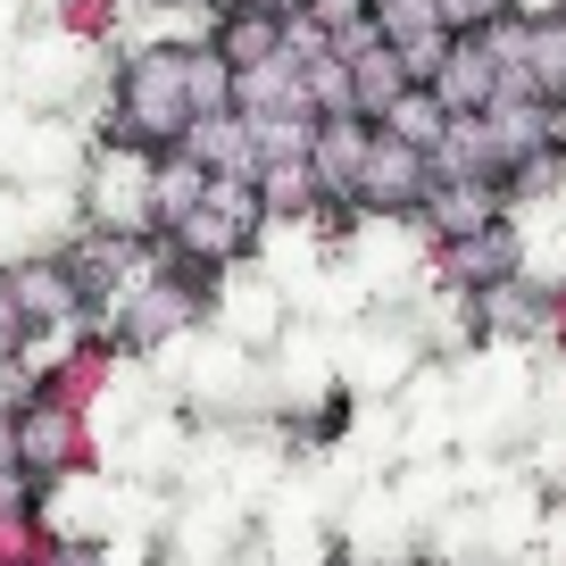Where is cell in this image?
<instances>
[{
    "instance_id": "6da1fadb",
    "label": "cell",
    "mask_w": 566,
    "mask_h": 566,
    "mask_svg": "<svg viewBox=\"0 0 566 566\" xmlns=\"http://www.w3.org/2000/svg\"><path fill=\"white\" fill-rule=\"evenodd\" d=\"M266 200H259V184H209V200H200L192 217H184L176 233H167V250H176L192 275H226V266H242V259H259V242H266Z\"/></svg>"
},
{
    "instance_id": "7a4b0ae2",
    "label": "cell",
    "mask_w": 566,
    "mask_h": 566,
    "mask_svg": "<svg viewBox=\"0 0 566 566\" xmlns=\"http://www.w3.org/2000/svg\"><path fill=\"white\" fill-rule=\"evenodd\" d=\"M150 150H117V142H101L84 159V233H101V242H159V226H150Z\"/></svg>"
},
{
    "instance_id": "3957f363",
    "label": "cell",
    "mask_w": 566,
    "mask_h": 566,
    "mask_svg": "<svg viewBox=\"0 0 566 566\" xmlns=\"http://www.w3.org/2000/svg\"><path fill=\"white\" fill-rule=\"evenodd\" d=\"M9 292H18V317L34 342H75L92 325V292L75 283L67 250H25L9 259Z\"/></svg>"
},
{
    "instance_id": "277c9868",
    "label": "cell",
    "mask_w": 566,
    "mask_h": 566,
    "mask_svg": "<svg viewBox=\"0 0 566 566\" xmlns=\"http://www.w3.org/2000/svg\"><path fill=\"white\" fill-rule=\"evenodd\" d=\"M18 467L42 483V492H59V483H84L92 467H101V433H92L84 408L34 400V408L18 417Z\"/></svg>"
},
{
    "instance_id": "5b68a950",
    "label": "cell",
    "mask_w": 566,
    "mask_h": 566,
    "mask_svg": "<svg viewBox=\"0 0 566 566\" xmlns=\"http://www.w3.org/2000/svg\"><path fill=\"white\" fill-rule=\"evenodd\" d=\"M424 192H433V159H424V150H408L400 134H384V125H375V150H367V167H358L350 209H358V217H408V226H417Z\"/></svg>"
},
{
    "instance_id": "8992f818",
    "label": "cell",
    "mask_w": 566,
    "mask_h": 566,
    "mask_svg": "<svg viewBox=\"0 0 566 566\" xmlns=\"http://www.w3.org/2000/svg\"><path fill=\"white\" fill-rule=\"evenodd\" d=\"M516 275H525V233L516 226H483L467 242H433V283L450 301H483V292H500Z\"/></svg>"
},
{
    "instance_id": "52a82bcc",
    "label": "cell",
    "mask_w": 566,
    "mask_h": 566,
    "mask_svg": "<svg viewBox=\"0 0 566 566\" xmlns=\"http://www.w3.org/2000/svg\"><path fill=\"white\" fill-rule=\"evenodd\" d=\"M117 358H125V342L108 334V325H84L75 342H59V358H42V400L92 417V408L108 400V384H117Z\"/></svg>"
},
{
    "instance_id": "ba28073f",
    "label": "cell",
    "mask_w": 566,
    "mask_h": 566,
    "mask_svg": "<svg viewBox=\"0 0 566 566\" xmlns=\"http://www.w3.org/2000/svg\"><path fill=\"white\" fill-rule=\"evenodd\" d=\"M367 150H375V125L367 117H317V134H308V176H317L325 209H350Z\"/></svg>"
},
{
    "instance_id": "9c48e42d",
    "label": "cell",
    "mask_w": 566,
    "mask_h": 566,
    "mask_svg": "<svg viewBox=\"0 0 566 566\" xmlns=\"http://www.w3.org/2000/svg\"><path fill=\"white\" fill-rule=\"evenodd\" d=\"M417 226H424V242H467V233H483V226H509V192H500V184H442L433 176Z\"/></svg>"
},
{
    "instance_id": "30bf717a",
    "label": "cell",
    "mask_w": 566,
    "mask_h": 566,
    "mask_svg": "<svg viewBox=\"0 0 566 566\" xmlns=\"http://www.w3.org/2000/svg\"><path fill=\"white\" fill-rule=\"evenodd\" d=\"M483 134H492V167H500V184H509L525 159H542V150L566 142V117L542 108V101H500L492 117H483Z\"/></svg>"
},
{
    "instance_id": "8fae6325",
    "label": "cell",
    "mask_w": 566,
    "mask_h": 566,
    "mask_svg": "<svg viewBox=\"0 0 566 566\" xmlns=\"http://www.w3.org/2000/svg\"><path fill=\"white\" fill-rule=\"evenodd\" d=\"M509 101H542V108L566 117V9L525 18V67H516Z\"/></svg>"
},
{
    "instance_id": "7c38bea8",
    "label": "cell",
    "mask_w": 566,
    "mask_h": 566,
    "mask_svg": "<svg viewBox=\"0 0 566 566\" xmlns=\"http://www.w3.org/2000/svg\"><path fill=\"white\" fill-rule=\"evenodd\" d=\"M433 101L450 108V117H492L500 108V67H492V51L483 42H450V59L433 67Z\"/></svg>"
},
{
    "instance_id": "4fadbf2b",
    "label": "cell",
    "mask_w": 566,
    "mask_h": 566,
    "mask_svg": "<svg viewBox=\"0 0 566 566\" xmlns=\"http://www.w3.org/2000/svg\"><path fill=\"white\" fill-rule=\"evenodd\" d=\"M233 117H250V125L317 117V108H308V84H301V59L283 51V59H266V67H242V75H233Z\"/></svg>"
},
{
    "instance_id": "5bb4252c",
    "label": "cell",
    "mask_w": 566,
    "mask_h": 566,
    "mask_svg": "<svg viewBox=\"0 0 566 566\" xmlns=\"http://www.w3.org/2000/svg\"><path fill=\"white\" fill-rule=\"evenodd\" d=\"M342 67H350V108H358V117H367V125H384L391 108H400L408 92H417V75H408V67H400V51H384V42H367V51H350V59H342Z\"/></svg>"
},
{
    "instance_id": "9a60e30c",
    "label": "cell",
    "mask_w": 566,
    "mask_h": 566,
    "mask_svg": "<svg viewBox=\"0 0 566 566\" xmlns=\"http://www.w3.org/2000/svg\"><path fill=\"white\" fill-rule=\"evenodd\" d=\"M467 317H475V342H542V283L516 275L483 301H467Z\"/></svg>"
},
{
    "instance_id": "2e32d148",
    "label": "cell",
    "mask_w": 566,
    "mask_h": 566,
    "mask_svg": "<svg viewBox=\"0 0 566 566\" xmlns=\"http://www.w3.org/2000/svg\"><path fill=\"white\" fill-rule=\"evenodd\" d=\"M209 184H217V176L192 159V150H167V159L150 167V226H159V242L200 209V200H209Z\"/></svg>"
},
{
    "instance_id": "e0dca14e",
    "label": "cell",
    "mask_w": 566,
    "mask_h": 566,
    "mask_svg": "<svg viewBox=\"0 0 566 566\" xmlns=\"http://www.w3.org/2000/svg\"><path fill=\"white\" fill-rule=\"evenodd\" d=\"M209 51L226 59L233 75H242V67H266V59H283V25L259 18V9H233V0H226V18H217Z\"/></svg>"
},
{
    "instance_id": "ac0fdd59",
    "label": "cell",
    "mask_w": 566,
    "mask_h": 566,
    "mask_svg": "<svg viewBox=\"0 0 566 566\" xmlns=\"http://www.w3.org/2000/svg\"><path fill=\"white\" fill-rule=\"evenodd\" d=\"M384 134H400L408 150H424V159H433V142L450 134V108H442V101H433V92L417 84V92H408V101H400V108H391V117H384Z\"/></svg>"
},
{
    "instance_id": "d6986e66",
    "label": "cell",
    "mask_w": 566,
    "mask_h": 566,
    "mask_svg": "<svg viewBox=\"0 0 566 566\" xmlns=\"http://www.w3.org/2000/svg\"><path fill=\"white\" fill-rule=\"evenodd\" d=\"M51 542H59L51 509H34V516H0V566H42V558H51Z\"/></svg>"
},
{
    "instance_id": "ffe728a7",
    "label": "cell",
    "mask_w": 566,
    "mask_h": 566,
    "mask_svg": "<svg viewBox=\"0 0 566 566\" xmlns=\"http://www.w3.org/2000/svg\"><path fill=\"white\" fill-rule=\"evenodd\" d=\"M509 18H525V0H442V34L450 42H483Z\"/></svg>"
},
{
    "instance_id": "44dd1931",
    "label": "cell",
    "mask_w": 566,
    "mask_h": 566,
    "mask_svg": "<svg viewBox=\"0 0 566 566\" xmlns=\"http://www.w3.org/2000/svg\"><path fill=\"white\" fill-rule=\"evenodd\" d=\"M558 184H566V142H558V150H542V159H525L500 192H509V209H525V200H549Z\"/></svg>"
},
{
    "instance_id": "7402d4cb",
    "label": "cell",
    "mask_w": 566,
    "mask_h": 566,
    "mask_svg": "<svg viewBox=\"0 0 566 566\" xmlns=\"http://www.w3.org/2000/svg\"><path fill=\"white\" fill-rule=\"evenodd\" d=\"M42 400V358H0V417H25V408Z\"/></svg>"
},
{
    "instance_id": "603a6c76",
    "label": "cell",
    "mask_w": 566,
    "mask_h": 566,
    "mask_svg": "<svg viewBox=\"0 0 566 566\" xmlns=\"http://www.w3.org/2000/svg\"><path fill=\"white\" fill-rule=\"evenodd\" d=\"M34 509H51V492H42L25 467H9V475H0V516H34Z\"/></svg>"
},
{
    "instance_id": "cb8c5ba5",
    "label": "cell",
    "mask_w": 566,
    "mask_h": 566,
    "mask_svg": "<svg viewBox=\"0 0 566 566\" xmlns=\"http://www.w3.org/2000/svg\"><path fill=\"white\" fill-rule=\"evenodd\" d=\"M25 350H34V334H25L18 292H9V266H0V358H25Z\"/></svg>"
},
{
    "instance_id": "d4e9b609",
    "label": "cell",
    "mask_w": 566,
    "mask_h": 566,
    "mask_svg": "<svg viewBox=\"0 0 566 566\" xmlns=\"http://www.w3.org/2000/svg\"><path fill=\"white\" fill-rule=\"evenodd\" d=\"M542 342H558V358H566V275L542 283Z\"/></svg>"
},
{
    "instance_id": "484cf974",
    "label": "cell",
    "mask_w": 566,
    "mask_h": 566,
    "mask_svg": "<svg viewBox=\"0 0 566 566\" xmlns=\"http://www.w3.org/2000/svg\"><path fill=\"white\" fill-rule=\"evenodd\" d=\"M42 566H101V542H92V533H59Z\"/></svg>"
},
{
    "instance_id": "4316f807",
    "label": "cell",
    "mask_w": 566,
    "mask_h": 566,
    "mask_svg": "<svg viewBox=\"0 0 566 566\" xmlns=\"http://www.w3.org/2000/svg\"><path fill=\"white\" fill-rule=\"evenodd\" d=\"M233 9H259V18H275V25H292L308 9V0H233Z\"/></svg>"
},
{
    "instance_id": "83f0119b",
    "label": "cell",
    "mask_w": 566,
    "mask_h": 566,
    "mask_svg": "<svg viewBox=\"0 0 566 566\" xmlns=\"http://www.w3.org/2000/svg\"><path fill=\"white\" fill-rule=\"evenodd\" d=\"M18 467V417H0V475Z\"/></svg>"
},
{
    "instance_id": "f1b7e54d",
    "label": "cell",
    "mask_w": 566,
    "mask_h": 566,
    "mask_svg": "<svg viewBox=\"0 0 566 566\" xmlns=\"http://www.w3.org/2000/svg\"><path fill=\"white\" fill-rule=\"evenodd\" d=\"M150 9H192V0H150Z\"/></svg>"
},
{
    "instance_id": "f546056e",
    "label": "cell",
    "mask_w": 566,
    "mask_h": 566,
    "mask_svg": "<svg viewBox=\"0 0 566 566\" xmlns=\"http://www.w3.org/2000/svg\"><path fill=\"white\" fill-rule=\"evenodd\" d=\"M334 566H367V558H334Z\"/></svg>"
}]
</instances>
